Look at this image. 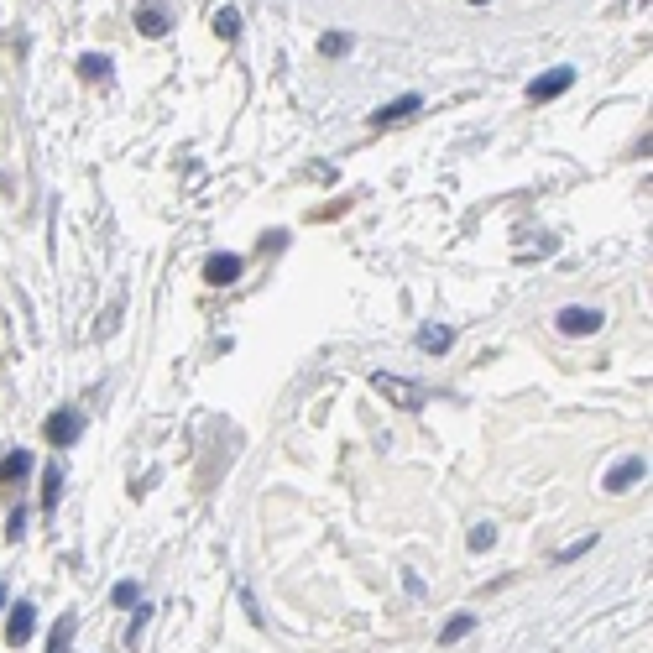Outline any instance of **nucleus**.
Listing matches in <instances>:
<instances>
[{
  "label": "nucleus",
  "mask_w": 653,
  "mask_h": 653,
  "mask_svg": "<svg viewBox=\"0 0 653 653\" xmlns=\"http://www.w3.org/2000/svg\"><path fill=\"white\" fill-rule=\"evenodd\" d=\"M371 387H377L382 398H392L398 408H424V403H429V392H424V387L408 382V377H392V371H377V377H371Z\"/></svg>",
  "instance_id": "f257e3e1"
},
{
  "label": "nucleus",
  "mask_w": 653,
  "mask_h": 653,
  "mask_svg": "<svg viewBox=\"0 0 653 653\" xmlns=\"http://www.w3.org/2000/svg\"><path fill=\"white\" fill-rule=\"evenodd\" d=\"M638 481H648V460L643 455H627V460H617L612 471L601 476V492H612V497H622V492H633Z\"/></svg>",
  "instance_id": "f03ea898"
},
{
  "label": "nucleus",
  "mask_w": 653,
  "mask_h": 653,
  "mask_svg": "<svg viewBox=\"0 0 653 653\" xmlns=\"http://www.w3.org/2000/svg\"><path fill=\"white\" fill-rule=\"evenodd\" d=\"M554 324H559V335H601L606 314H601V309H586V303H570V309L554 314Z\"/></svg>",
  "instance_id": "7ed1b4c3"
},
{
  "label": "nucleus",
  "mask_w": 653,
  "mask_h": 653,
  "mask_svg": "<svg viewBox=\"0 0 653 653\" xmlns=\"http://www.w3.org/2000/svg\"><path fill=\"white\" fill-rule=\"evenodd\" d=\"M241 256L236 251H215V256H209V262H204V283L209 288H230V283H236V277H241Z\"/></svg>",
  "instance_id": "20e7f679"
},
{
  "label": "nucleus",
  "mask_w": 653,
  "mask_h": 653,
  "mask_svg": "<svg viewBox=\"0 0 653 653\" xmlns=\"http://www.w3.org/2000/svg\"><path fill=\"white\" fill-rule=\"evenodd\" d=\"M32 633H37V606L32 601H16L11 617H6V643L21 648V643H32Z\"/></svg>",
  "instance_id": "39448f33"
},
{
  "label": "nucleus",
  "mask_w": 653,
  "mask_h": 653,
  "mask_svg": "<svg viewBox=\"0 0 653 653\" xmlns=\"http://www.w3.org/2000/svg\"><path fill=\"white\" fill-rule=\"evenodd\" d=\"M570 84H575V68H549V74H539V79L528 84V100L544 105V100H554V95H565Z\"/></svg>",
  "instance_id": "423d86ee"
},
{
  "label": "nucleus",
  "mask_w": 653,
  "mask_h": 653,
  "mask_svg": "<svg viewBox=\"0 0 653 653\" xmlns=\"http://www.w3.org/2000/svg\"><path fill=\"white\" fill-rule=\"evenodd\" d=\"M79 434H84V413L79 408H58L48 418V439H53V445H74Z\"/></svg>",
  "instance_id": "0eeeda50"
},
{
  "label": "nucleus",
  "mask_w": 653,
  "mask_h": 653,
  "mask_svg": "<svg viewBox=\"0 0 653 653\" xmlns=\"http://www.w3.org/2000/svg\"><path fill=\"white\" fill-rule=\"evenodd\" d=\"M418 110H424V100L403 95V100H392V105H382V110H371V126H403V121H413Z\"/></svg>",
  "instance_id": "6e6552de"
},
{
  "label": "nucleus",
  "mask_w": 653,
  "mask_h": 653,
  "mask_svg": "<svg viewBox=\"0 0 653 653\" xmlns=\"http://www.w3.org/2000/svg\"><path fill=\"white\" fill-rule=\"evenodd\" d=\"M32 450H11L6 460H0V486H21V481H27L32 476Z\"/></svg>",
  "instance_id": "1a4fd4ad"
},
{
  "label": "nucleus",
  "mask_w": 653,
  "mask_h": 653,
  "mask_svg": "<svg viewBox=\"0 0 653 653\" xmlns=\"http://www.w3.org/2000/svg\"><path fill=\"white\" fill-rule=\"evenodd\" d=\"M450 345H455V330H450V324H424V330H418V351L445 356Z\"/></svg>",
  "instance_id": "9d476101"
},
{
  "label": "nucleus",
  "mask_w": 653,
  "mask_h": 653,
  "mask_svg": "<svg viewBox=\"0 0 653 653\" xmlns=\"http://www.w3.org/2000/svg\"><path fill=\"white\" fill-rule=\"evenodd\" d=\"M74 633H79V617L63 612L58 627H53V638H48V653H74Z\"/></svg>",
  "instance_id": "9b49d317"
},
{
  "label": "nucleus",
  "mask_w": 653,
  "mask_h": 653,
  "mask_svg": "<svg viewBox=\"0 0 653 653\" xmlns=\"http://www.w3.org/2000/svg\"><path fill=\"white\" fill-rule=\"evenodd\" d=\"M471 633H476V612H460V617H450L445 627H439V643L455 648L460 638H471Z\"/></svg>",
  "instance_id": "f8f14e48"
},
{
  "label": "nucleus",
  "mask_w": 653,
  "mask_h": 653,
  "mask_svg": "<svg viewBox=\"0 0 653 653\" xmlns=\"http://www.w3.org/2000/svg\"><path fill=\"white\" fill-rule=\"evenodd\" d=\"M136 27H142V37H162L173 21H168V11H162V6H147V11H136Z\"/></svg>",
  "instance_id": "ddd939ff"
},
{
  "label": "nucleus",
  "mask_w": 653,
  "mask_h": 653,
  "mask_svg": "<svg viewBox=\"0 0 653 653\" xmlns=\"http://www.w3.org/2000/svg\"><path fill=\"white\" fill-rule=\"evenodd\" d=\"M58 497H63V471H58V465H48V476H42V512H53Z\"/></svg>",
  "instance_id": "4468645a"
},
{
  "label": "nucleus",
  "mask_w": 653,
  "mask_h": 653,
  "mask_svg": "<svg viewBox=\"0 0 653 653\" xmlns=\"http://www.w3.org/2000/svg\"><path fill=\"white\" fill-rule=\"evenodd\" d=\"M215 37L236 42L241 37V11H215Z\"/></svg>",
  "instance_id": "2eb2a0df"
},
{
  "label": "nucleus",
  "mask_w": 653,
  "mask_h": 653,
  "mask_svg": "<svg viewBox=\"0 0 653 653\" xmlns=\"http://www.w3.org/2000/svg\"><path fill=\"white\" fill-rule=\"evenodd\" d=\"M79 74H84V79H110V58H105V53H84V58H79Z\"/></svg>",
  "instance_id": "dca6fc26"
},
{
  "label": "nucleus",
  "mask_w": 653,
  "mask_h": 653,
  "mask_svg": "<svg viewBox=\"0 0 653 653\" xmlns=\"http://www.w3.org/2000/svg\"><path fill=\"white\" fill-rule=\"evenodd\" d=\"M319 53H324V58L351 53V32H324V37H319Z\"/></svg>",
  "instance_id": "f3484780"
},
{
  "label": "nucleus",
  "mask_w": 653,
  "mask_h": 653,
  "mask_svg": "<svg viewBox=\"0 0 653 653\" xmlns=\"http://www.w3.org/2000/svg\"><path fill=\"white\" fill-rule=\"evenodd\" d=\"M147 622H152V606L147 601H136V617H131V627H126V643L136 648L142 643V633H147Z\"/></svg>",
  "instance_id": "a211bd4d"
},
{
  "label": "nucleus",
  "mask_w": 653,
  "mask_h": 653,
  "mask_svg": "<svg viewBox=\"0 0 653 653\" xmlns=\"http://www.w3.org/2000/svg\"><path fill=\"white\" fill-rule=\"evenodd\" d=\"M492 544H497V528H492V523H476V528H471V554H486Z\"/></svg>",
  "instance_id": "6ab92c4d"
},
{
  "label": "nucleus",
  "mask_w": 653,
  "mask_h": 653,
  "mask_svg": "<svg viewBox=\"0 0 653 653\" xmlns=\"http://www.w3.org/2000/svg\"><path fill=\"white\" fill-rule=\"evenodd\" d=\"M591 549H596V533H591V539H575L570 549H559V565H575V559H580V554H591Z\"/></svg>",
  "instance_id": "aec40b11"
},
{
  "label": "nucleus",
  "mask_w": 653,
  "mask_h": 653,
  "mask_svg": "<svg viewBox=\"0 0 653 653\" xmlns=\"http://www.w3.org/2000/svg\"><path fill=\"white\" fill-rule=\"evenodd\" d=\"M136 596H142V591H136V580H115V591H110L115 606H136Z\"/></svg>",
  "instance_id": "412c9836"
},
{
  "label": "nucleus",
  "mask_w": 653,
  "mask_h": 653,
  "mask_svg": "<svg viewBox=\"0 0 653 653\" xmlns=\"http://www.w3.org/2000/svg\"><path fill=\"white\" fill-rule=\"evenodd\" d=\"M21 533H27V512H21V507H16V512H11V523H6V539L16 544V539H21Z\"/></svg>",
  "instance_id": "4be33fe9"
},
{
  "label": "nucleus",
  "mask_w": 653,
  "mask_h": 653,
  "mask_svg": "<svg viewBox=\"0 0 653 653\" xmlns=\"http://www.w3.org/2000/svg\"><path fill=\"white\" fill-rule=\"evenodd\" d=\"M0 612H6V586H0Z\"/></svg>",
  "instance_id": "5701e85b"
},
{
  "label": "nucleus",
  "mask_w": 653,
  "mask_h": 653,
  "mask_svg": "<svg viewBox=\"0 0 653 653\" xmlns=\"http://www.w3.org/2000/svg\"><path fill=\"white\" fill-rule=\"evenodd\" d=\"M471 6H486V0H471Z\"/></svg>",
  "instance_id": "b1692460"
}]
</instances>
